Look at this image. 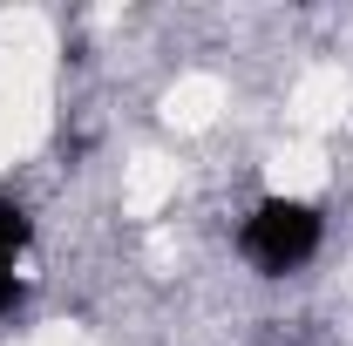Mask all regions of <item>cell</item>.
<instances>
[{
	"label": "cell",
	"mask_w": 353,
	"mask_h": 346,
	"mask_svg": "<svg viewBox=\"0 0 353 346\" xmlns=\"http://www.w3.org/2000/svg\"><path fill=\"white\" fill-rule=\"evenodd\" d=\"M319 252H326V211L299 190H265L238 217V258L252 265V278H292Z\"/></svg>",
	"instance_id": "1"
},
{
	"label": "cell",
	"mask_w": 353,
	"mask_h": 346,
	"mask_svg": "<svg viewBox=\"0 0 353 346\" xmlns=\"http://www.w3.org/2000/svg\"><path fill=\"white\" fill-rule=\"evenodd\" d=\"M28 245H34V217L14 190H0V265H21Z\"/></svg>",
	"instance_id": "2"
},
{
	"label": "cell",
	"mask_w": 353,
	"mask_h": 346,
	"mask_svg": "<svg viewBox=\"0 0 353 346\" xmlns=\"http://www.w3.org/2000/svg\"><path fill=\"white\" fill-rule=\"evenodd\" d=\"M28 299V278H21V265H0V319H14Z\"/></svg>",
	"instance_id": "3"
}]
</instances>
